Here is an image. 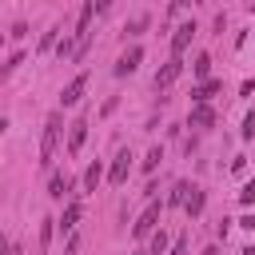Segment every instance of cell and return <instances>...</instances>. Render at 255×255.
<instances>
[{
    "label": "cell",
    "mask_w": 255,
    "mask_h": 255,
    "mask_svg": "<svg viewBox=\"0 0 255 255\" xmlns=\"http://www.w3.org/2000/svg\"><path fill=\"white\" fill-rule=\"evenodd\" d=\"M20 64H24V52H12V56H8V64H4V76H8V72H16Z\"/></svg>",
    "instance_id": "44dd1931"
},
{
    "label": "cell",
    "mask_w": 255,
    "mask_h": 255,
    "mask_svg": "<svg viewBox=\"0 0 255 255\" xmlns=\"http://www.w3.org/2000/svg\"><path fill=\"white\" fill-rule=\"evenodd\" d=\"M139 60H143V48H139V44H131V48L120 56V64H116V76H131V72L139 68Z\"/></svg>",
    "instance_id": "5b68a950"
},
{
    "label": "cell",
    "mask_w": 255,
    "mask_h": 255,
    "mask_svg": "<svg viewBox=\"0 0 255 255\" xmlns=\"http://www.w3.org/2000/svg\"><path fill=\"white\" fill-rule=\"evenodd\" d=\"M84 88H88V72H80V76H76V80H72V84L60 92V104H64V108H72V104L84 96Z\"/></svg>",
    "instance_id": "8992f818"
},
{
    "label": "cell",
    "mask_w": 255,
    "mask_h": 255,
    "mask_svg": "<svg viewBox=\"0 0 255 255\" xmlns=\"http://www.w3.org/2000/svg\"><path fill=\"white\" fill-rule=\"evenodd\" d=\"M159 159H163V147H151V151H147V159H143V171H155V167H159Z\"/></svg>",
    "instance_id": "ac0fdd59"
},
{
    "label": "cell",
    "mask_w": 255,
    "mask_h": 255,
    "mask_svg": "<svg viewBox=\"0 0 255 255\" xmlns=\"http://www.w3.org/2000/svg\"><path fill=\"white\" fill-rule=\"evenodd\" d=\"M76 247H80V235H68V243H64V255H76Z\"/></svg>",
    "instance_id": "d4e9b609"
},
{
    "label": "cell",
    "mask_w": 255,
    "mask_h": 255,
    "mask_svg": "<svg viewBox=\"0 0 255 255\" xmlns=\"http://www.w3.org/2000/svg\"><path fill=\"white\" fill-rule=\"evenodd\" d=\"M135 255H143V251H135Z\"/></svg>",
    "instance_id": "4316f807"
},
{
    "label": "cell",
    "mask_w": 255,
    "mask_h": 255,
    "mask_svg": "<svg viewBox=\"0 0 255 255\" xmlns=\"http://www.w3.org/2000/svg\"><path fill=\"white\" fill-rule=\"evenodd\" d=\"M56 32H60V28H48V32H44V36H40V52H48V48H52V44H56Z\"/></svg>",
    "instance_id": "ffe728a7"
},
{
    "label": "cell",
    "mask_w": 255,
    "mask_h": 255,
    "mask_svg": "<svg viewBox=\"0 0 255 255\" xmlns=\"http://www.w3.org/2000/svg\"><path fill=\"white\" fill-rule=\"evenodd\" d=\"M100 179H104V167H100V163H92V167L84 171V187H88V191H96V187H100Z\"/></svg>",
    "instance_id": "5bb4252c"
},
{
    "label": "cell",
    "mask_w": 255,
    "mask_h": 255,
    "mask_svg": "<svg viewBox=\"0 0 255 255\" xmlns=\"http://www.w3.org/2000/svg\"><path fill=\"white\" fill-rule=\"evenodd\" d=\"M60 128H64V112H52V116H48V124H44V139H40V163H44V167H52V159H56Z\"/></svg>",
    "instance_id": "6da1fadb"
},
{
    "label": "cell",
    "mask_w": 255,
    "mask_h": 255,
    "mask_svg": "<svg viewBox=\"0 0 255 255\" xmlns=\"http://www.w3.org/2000/svg\"><path fill=\"white\" fill-rule=\"evenodd\" d=\"M84 135H88V120L80 116V120H76V124L68 128V155H76V151L84 147Z\"/></svg>",
    "instance_id": "ba28073f"
},
{
    "label": "cell",
    "mask_w": 255,
    "mask_h": 255,
    "mask_svg": "<svg viewBox=\"0 0 255 255\" xmlns=\"http://www.w3.org/2000/svg\"><path fill=\"white\" fill-rule=\"evenodd\" d=\"M147 20H151V16H147V12H139V16H131V20L124 24V32H128V36H139V32L147 28Z\"/></svg>",
    "instance_id": "4fadbf2b"
},
{
    "label": "cell",
    "mask_w": 255,
    "mask_h": 255,
    "mask_svg": "<svg viewBox=\"0 0 255 255\" xmlns=\"http://www.w3.org/2000/svg\"><path fill=\"white\" fill-rule=\"evenodd\" d=\"M163 247H167V231H159V235L151 239V255H163Z\"/></svg>",
    "instance_id": "603a6c76"
},
{
    "label": "cell",
    "mask_w": 255,
    "mask_h": 255,
    "mask_svg": "<svg viewBox=\"0 0 255 255\" xmlns=\"http://www.w3.org/2000/svg\"><path fill=\"white\" fill-rule=\"evenodd\" d=\"M191 72H195V76H207V72H211V56H207V52H199V56H195V64H191Z\"/></svg>",
    "instance_id": "e0dca14e"
},
{
    "label": "cell",
    "mask_w": 255,
    "mask_h": 255,
    "mask_svg": "<svg viewBox=\"0 0 255 255\" xmlns=\"http://www.w3.org/2000/svg\"><path fill=\"white\" fill-rule=\"evenodd\" d=\"M191 191H195L191 183H175V187H171V195H167V203H171V207H187Z\"/></svg>",
    "instance_id": "8fae6325"
},
{
    "label": "cell",
    "mask_w": 255,
    "mask_h": 255,
    "mask_svg": "<svg viewBox=\"0 0 255 255\" xmlns=\"http://www.w3.org/2000/svg\"><path fill=\"white\" fill-rule=\"evenodd\" d=\"M128 171H131V151H128V147H120V151H116V159H112V167H108V183H112V187H120V183L128 179Z\"/></svg>",
    "instance_id": "7a4b0ae2"
},
{
    "label": "cell",
    "mask_w": 255,
    "mask_h": 255,
    "mask_svg": "<svg viewBox=\"0 0 255 255\" xmlns=\"http://www.w3.org/2000/svg\"><path fill=\"white\" fill-rule=\"evenodd\" d=\"M251 135H255V116H247V120H243V139H251Z\"/></svg>",
    "instance_id": "cb8c5ba5"
},
{
    "label": "cell",
    "mask_w": 255,
    "mask_h": 255,
    "mask_svg": "<svg viewBox=\"0 0 255 255\" xmlns=\"http://www.w3.org/2000/svg\"><path fill=\"white\" fill-rule=\"evenodd\" d=\"M8 255H20V247H16V243H8Z\"/></svg>",
    "instance_id": "484cf974"
},
{
    "label": "cell",
    "mask_w": 255,
    "mask_h": 255,
    "mask_svg": "<svg viewBox=\"0 0 255 255\" xmlns=\"http://www.w3.org/2000/svg\"><path fill=\"white\" fill-rule=\"evenodd\" d=\"M52 223H56V219H44V227H40V247L52 243Z\"/></svg>",
    "instance_id": "7402d4cb"
},
{
    "label": "cell",
    "mask_w": 255,
    "mask_h": 255,
    "mask_svg": "<svg viewBox=\"0 0 255 255\" xmlns=\"http://www.w3.org/2000/svg\"><path fill=\"white\" fill-rule=\"evenodd\" d=\"M191 36H195V24H191V20L175 28V36H171V56H175V60H179V56L187 52V44H191Z\"/></svg>",
    "instance_id": "277c9868"
},
{
    "label": "cell",
    "mask_w": 255,
    "mask_h": 255,
    "mask_svg": "<svg viewBox=\"0 0 255 255\" xmlns=\"http://www.w3.org/2000/svg\"><path fill=\"white\" fill-rule=\"evenodd\" d=\"M187 124H191V128H211V124H215V112H211L207 104H195V108H191V120H187Z\"/></svg>",
    "instance_id": "30bf717a"
},
{
    "label": "cell",
    "mask_w": 255,
    "mask_h": 255,
    "mask_svg": "<svg viewBox=\"0 0 255 255\" xmlns=\"http://www.w3.org/2000/svg\"><path fill=\"white\" fill-rule=\"evenodd\" d=\"M239 203L247 207V203H255V179L251 183H243V191H239Z\"/></svg>",
    "instance_id": "d6986e66"
},
{
    "label": "cell",
    "mask_w": 255,
    "mask_h": 255,
    "mask_svg": "<svg viewBox=\"0 0 255 255\" xmlns=\"http://www.w3.org/2000/svg\"><path fill=\"white\" fill-rule=\"evenodd\" d=\"M215 92H219V80H207V84H199V88H191V100H195V104H207V100H211Z\"/></svg>",
    "instance_id": "7c38bea8"
},
{
    "label": "cell",
    "mask_w": 255,
    "mask_h": 255,
    "mask_svg": "<svg viewBox=\"0 0 255 255\" xmlns=\"http://www.w3.org/2000/svg\"><path fill=\"white\" fill-rule=\"evenodd\" d=\"M155 219H159V203H147V211H143V215L135 219V227H131V235H135V239H143V235H147V231L155 227Z\"/></svg>",
    "instance_id": "52a82bcc"
},
{
    "label": "cell",
    "mask_w": 255,
    "mask_h": 255,
    "mask_svg": "<svg viewBox=\"0 0 255 255\" xmlns=\"http://www.w3.org/2000/svg\"><path fill=\"white\" fill-rule=\"evenodd\" d=\"M179 72H183V60H175V56H171V60H167V64L155 72V88H167V84H171Z\"/></svg>",
    "instance_id": "9c48e42d"
},
{
    "label": "cell",
    "mask_w": 255,
    "mask_h": 255,
    "mask_svg": "<svg viewBox=\"0 0 255 255\" xmlns=\"http://www.w3.org/2000/svg\"><path fill=\"white\" fill-rule=\"evenodd\" d=\"M64 191H68V179L56 171V175L48 179V195H52V199H64Z\"/></svg>",
    "instance_id": "9a60e30c"
},
{
    "label": "cell",
    "mask_w": 255,
    "mask_h": 255,
    "mask_svg": "<svg viewBox=\"0 0 255 255\" xmlns=\"http://www.w3.org/2000/svg\"><path fill=\"white\" fill-rule=\"evenodd\" d=\"M203 203H207V195H203V191H199V187H195V191H191V199H187V207H183V211H187V215H191V219H195V215H199V211H203Z\"/></svg>",
    "instance_id": "2e32d148"
},
{
    "label": "cell",
    "mask_w": 255,
    "mask_h": 255,
    "mask_svg": "<svg viewBox=\"0 0 255 255\" xmlns=\"http://www.w3.org/2000/svg\"><path fill=\"white\" fill-rule=\"evenodd\" d=\"M80 215H84L80 199H68V207H64V215L56 219V227H60V231H68V235H76V223H80Z\"/></svg>",
    "instance_id": "3957f363"
}]
</instances>
